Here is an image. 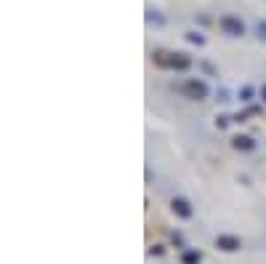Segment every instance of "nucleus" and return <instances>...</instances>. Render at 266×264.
<instances>
[{
    "instance_id": "nucleus-1",
    "label": "nucleus",
    "mask_w": 266,
    "mask_h": 264,
    "mask_svg": "<svg viewBox=\"0 0 266 264\" xmlns=\"http://www.w3.org/2000/svg\"><path fill=\"white\" fill-rule=\"evenodd\" d=\"M218 27H221V32L229 35V37H242L245 35V24H242L234 13H224V16L218 19Z\"/></svg>"
},
{
    "instance_id": "nucleus-2",
    "label": "nucleus",
    "mask_w": 266,
    "mask_h": 264,
    "mask_svg": "<svg viewBox=\"0 0 266 264\" xmlns=\"http://www.w3.org/2000/svg\"><path fill=\"white\" fill-rule=\"evenodd\" d=\"M181 91L189 99H194V102H202V99H208V85L202 83V80H197V77H189L184 85H181Z\"/></svg>"
},
{
    "instance_id": "nucleus-3",
    "label": "nucleus",
    "mask_w": 266,
    "mask_h": 264,
    "mask_svg": "<svg viewBox=\"0 0 266 264\" xmlns=\"http://www.w3.org/2000/svg\"><path fill=\"white\" fill-rule=\"evenodd\" d=\"M216 248H218V251H224V254H234V251H240V248H242V240L237 235H218L216 238Z\"/></svg>"
},
{
    "instance_id": "nucleus-4",
    "label": "nucleus",
    "mask_w": 266,
    "mask_h": 264,
    "mask_svg": "<svg viewBox=\"0 0 266 264\" xmlns=\"http://www.w3.org/2000/svg\"><path fill=\"white\" fill-rule=\"evenodd\" d=\"M170 211H173L178 219H192V214H194L186 198H173V200H170Z\"/></svg>"
},
{
    "instance_id": "nucleus-5",
    "label": "nucleus",
    "mask_w": 266,
    "mask_h": 264,
    "mask_svg": "<svg viewBox=\"0 0 266 264\" xmlns=\"http://www.w3.org/2000/svg\"><path fill=\"white\" fill-rule=\"evenodd\" d=\"M232 147L240 152H250V150H256V142H253V136L237 134V136H232Z\"/></svg>"
},
{
    "instance_id": "nucleus-6",
    "label": "nucleus",
    "mask_w": 266,
    "mask_h": 264,
    "mask_svg": "<svg viewBox=\"0 0 266 264\" xmlns=\"http://www.w3.org/2000/svg\"><path fill=\"white\" fill-rule=\"evenodd\" d=\"M192 67V59L186 53H170V69H189Z\"/></svg>"
},
{
    "instance_id": "nucleus-7",
    "label": "nucleus",
    "mask_w": 266,
    "mask_h": 264,
    "mask_svg": "<svg viewBox=\"0 0 266 264\" xmlns=\"http://www.w3.org/2000/svg\"><path fill=\"white\" fill-rule=\"evenodd\" d=\"M152 61L157 67H162V69H170V53L168 51H154L152 53Z\"/></svg>"
},
{
    "instance_id": "nucleus-8",
    "label": "nucleus",
    "mask_w": 266,
    "mask_h": 264,
    "mask_svg": "<svg viewBox=\"0 0 266 264\" xmlns=\"http://www.w3.org/2000/svg\"><path fill=\"white\" fill-rule=\"evenodd\" d=\"M181 262H184V264H200V262H202V254H200V251H184Z\"/></svg>"
},
{
    "instance_id": "nucleus-9",
    "label": "nucleus",
    "mask_w": 266,
    "mask_h": 264,
    "mask_svg": "<svg viewBox=\"0 0 266 264\" xmlns=\"http://www.w3.org/2000/svg\"><path fill=\"white\" fill-rule=\"evenodd\" d=\"M186 40H189V43H194V45H202V43H205V37H202V35H197V32H186Z\"/></svg>"
},
{
    "instance_id": "nucleus-10",
    "label": "nucleus",
    "mask_w": 266,
    "mask_h": 264,
    "mask_svg": "<svg viewBox=\"0 0 266 264\" xmlns=\"http://www.w3.org/2000/svg\"><path fill=\"white\" fill-rule=\"evenodd\" d=\"M146 19H149V21H157V24H162V21H165L162 16H157V11H146Z\"/></svg>"
},
{
    "instance_id": "nucleus-11",
    "label": "nucleus",
    "mask_w": 266,
    "mask_h": 264,
    "mask_svg": "<svg viewBox=\"0 0 266 264\" xmlns=\"http://www.w3.org/2000/svg\"><path fill=\"white\" fill-rule=\"evenodd\" d=\"M256 32H258V37H264V40H266V21H258Z\"/></svg>"
},
{
    "instance_id": "nucleus-12",
    "label": "nucleus",
    "mask_w": 266,
    "mask_h": 264,
    "mask_svg": "<svg viewBox=\"0 0 266 264\" xmlns=\"http://www.w3.org/2000/svg\"><path fill=\"white\" fill-rule=\"evenodd\" d=\"M226 123H229V118H216V126L218 128H226Z\"/></svg>"
},
{
    "instance_id": "nucleus-13",
    "label": "nucleus",
    "mask_w": 266,
    "mask_h": 264,
    "mask_svg": "<svg viewBox=\"0 0 266 264\" xmlns=\"http://www.w3.org/2000/svg\"><path fill=\"white\" fill-rule=\"evenodd\" d=\"M261 99L266 102V85H261Z\"/></svg>"
}]
</instances>
